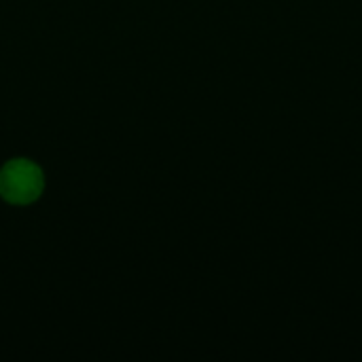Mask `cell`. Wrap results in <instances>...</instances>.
I'll list each match as a JSON object with an SVG mask.
<instances>
[{
  "label": "cell",
  "mask_w": 362,
  "mask_h": 362,
  "mask_svg": "<svg viewBox=\"0 0 362 362\" xmlns=\"http://www.w3.org/2000/svg\"><path fill=\"white\" fill-rule=\"evenodd\" d=\"M45 189L42 170L30 159H11L0 170V197L13 206H28Z\"/></svg>",
  "instance_id": "1"
}]
</instances>
